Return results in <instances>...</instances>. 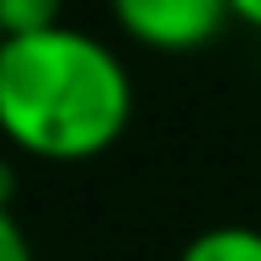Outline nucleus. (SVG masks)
Masks as SVG:
<instances>
[{
	"instance_id": "nucleus-1",
	"label": "nucleus",
	"mask_w": 261,
	"mask_h": 261,
	"mask_svg": "<svg viewBox=\"0 0 261 261\" xmlns=\"http://www.w3.org/2000/svg\"><path fill=\"white\" fill-rule=\"evenodd\" d=\"M134 75L96 32L59 21L0 43V139L48 165L96 160L128 134Z\"/></svg>"
},
{
	"instance_id": "nucleus-2",
	"label": "nucleus",
	"mask_w": 261,
	"mask_h": 261,
	"mask_svg": "<svg viewBox=\"0 0 261 261\" xmlns=\"http://www.w3.org/2000/svg\"><path fill=\"white\" fill-rule=\"evenodd\" d=\"M128 43L149 54H197L234 21L229 0H107Z\"/></svg>"
},
{
	"instance_id": "nucleus-3",
	"label": "nucleus",
	"mask_w": 261,
	"mask_h": 261,
	"mask_svg": "<svg viewBox=\"0 0 261 261\" xmlns=\"http://www.w3.org/2000/svg\"><path fill=\"white\" fill-rule=\"evenodd\" d=\"M176 261H261V229L256 224H213L192 234Z\"/></svg>"
},
{
	"instance_id": "nucleus-4",
	"label": "nucleus",
	"mask_w": 261,
	"mask_h": 261,
	"mask_svg": "<svg viewBox=\"0 0 261 261\" xmlns=\"http://www.w3.org/2000/svg\"><path fill=\"white\" fill-rule=\"evenodd\" d=\"M59 21H64V0H0V27H6V38L48 32Z\"/></svg>"
},
{
	"instance_id": "nucleus-5",
	"label": "nucleus",
	"mask_w": 261,
	"mask_h": 261,
	"mask_svg": "<svg viewBox=\"0 0 261 261\" xmlns=\"http://www.w3.org/2000/svg\"><path fill=\"white\" fill-rule=\"evenodd\" d=\"M0 261H32V240L16 224V213H11L6 197H0Z\"/></svg>"
},
{
	"instance_id": "nucleus-6",
	"label": "nucleus",
	"mask_w": 261,
	"mask_h": 261,
	"mask_svg": "<svg viewBox=\"0 0 261 261\" xmlns=\"http://www.w3.org/2000/svg\"><path fill=\"white\" fill-rule=\"evenodd\" d=\"M229 11H234V21H245L251 32H261V0H229Z\"/></svg>"
},
{
	"instance_id": "nucleus-7",
	"label": "nucleus",
	"mask_w": 261,
	"mask_h": 261,
	"mask_svg": "<svg viewBox=\"0 0 261 261\" xmlns=\"http://www.w3.org/2000/svg\"><path fill=\"white\" fill-rule=\"evenodd\" d=\"M0 43H6V27H0Z\"/></svg>"
}]
</instances>
